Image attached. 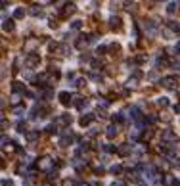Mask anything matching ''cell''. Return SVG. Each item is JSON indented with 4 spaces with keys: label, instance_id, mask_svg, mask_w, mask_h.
I'll return each mask as SVG.
<instances>
[{
    "label": "cell",
    "instance_id": "obj_11",
    "mask_svg": "<svg viewBox=\"0 0 180 186\" xmlns=\"http://www.w3.org/2000/svg\"><path fill=\"white\" fill-rule=\"evenodd\" d=\"M167 104H169V102L165 100V98H161V100H159V106H167Z\"/></svg>",
    "mask_w": 180,
    "mask_h": 186
},
{
    "label": "cell",
    "instance_id": "obj_6",
    "mask_svg": "<svg viewBox=\"0 0 180 186\" xmlns=\"http://www.w3.org/2000/svg\"><path fill=\"white\" fill-rule=\"evenodd\" d=\"M169 14H174V10H176V4H169Z\"/></svg>",
    "mask_w": 180,
    "mask_h": 186
},
{
    "label": "cell",
    "instance_id": "obj_10",
    "mask_svg": "<svg viewBox=\"0 0 180 186\" xmlns=\"http://www.w3.org/2000/svg\"><path fill=\"white\" fill-rule=\"evenodd\" d=\"M81 25H82L81 21H75V23H73V29H81Z\"/></svg>",
    "mask_w": 180,
    "mask_h": 186
},
{
    "label": "cell",
    "instance_id": "obj_2",
    "mask_svg": "<svg viewBox=\"0 0 180 186\" xmlns=\"http://www.w3.org/2000/svg\"><path fill=\"white\" fill-rule=\"evenodd\" d=\"M14 29V21L12 19H4V31H12Z\"/></svg>",
    "mask_w": 180,
    "mask_h": 186
},
{
    "label": "cell",
    "instance_id": "obj_8",
    "mask_svg": "<svg viewBox=\"0 0 180 186\" xmlns=\"http://www.w3.org/2000/svg\"><path fill=\"white\" fill-rule=\"evenodd\" d=\"M90 119H92V117H90V115H86V117H82V125H88V123H90Z\"/></svg>",
    "mask_w": 180,
    "mask_h": 186
},
{
    "label": "cell",
    "instance_id": "obj_9",
    "mask_svg": "<svg viewBox=\"0 0 180 186\" xmlns=\"http://www.w3.org/2000/svg\"><path fill=\"white\" fill-rule=\"evenodd\" d=\"M31 14H33V15H39V14H42V12L39 10V6H35V8H33V12H31Z\"/></svg>",
    "mask_w": 180,
    "mask_h": 186
},
{
    "label": "cell",
    "instance_id": "obj_3",
    "mask_svg": "<svg viewBox=\"0 0 180 186\" xmlns=\"http://www.w3.org/2000/svg\"><path fill=\"white\" fill-rule=\"evenodd\" d=\"M60 100H61L65 106H69V94H67V92H61V94H60Z\"/></svg>",
    "mask_w": 180,
    "mask_h": 186
},
{
    "label": "cell",
    "instance_id": "obj_7",
    "mask_svg": "<svg viewBox=\"0 0 180 186\" xmlns=\"http://www.w3.org/2000/svg\"><path fill=\"white\" fill-rule=\"evenodd\" d=\"M119 23H121L119 17H111V25H113V27H115V25H119Z\"/></svg>",
    "mask_w": 180,
    "mask_h": 186
},
{
    "label": "cell",
    "instance_id": "obj_4",
    "mask_svg": "<svg viewBox=\"0 0 180 186\" xmlns=\"http://www.w3.org/2000/svg\"><path fill=\"white\" fill-rule=\"evenodd\" d=\"M115 134H117V127H109V129H107V136H109V138H113Z\"/></svg>",
    "mask_w": 180,
    "mask_h": 186
},
{
    "label": "cell",
    "instance_id": "obj_1",
    "mask_svg": "<svg viewBox=\"0 0 180 186\" xmlns=\"http://www.w3.org/2000/svg\"><path fill=\"white\" fill-rule=\"evenodd\" d=\"M163 85H165L167 88H174V79L172 77H167V79H163Z\"/></svg>",
    "mask_w": 180,
    "mask_h": 186
},
{
    "label": "cell",
    "instance_id": "obj_5",
    "mask_svg": "<svg viewBox=\"0 0 180 186\" xmlns=\"http://www.w3.org/2000/svg\"><path fill=\"white\" fill-rule=\"evenodd\" d=\"M23 14H25L23 8H17V10H15V17H23Z\"/></svg>",
    "mask_w": 180,
    "mask_h": 186
}]
</instances>
